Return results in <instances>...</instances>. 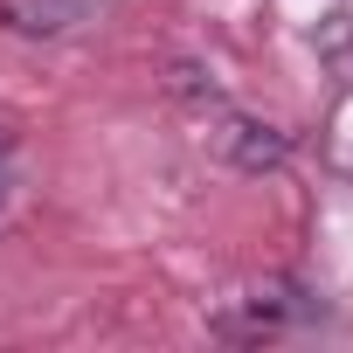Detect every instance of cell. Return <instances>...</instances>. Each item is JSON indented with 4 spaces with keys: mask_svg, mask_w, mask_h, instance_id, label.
<instances>
[{
    "mask_svg": "<svg viewBox=\"0 0 353 353\" xmlns=\"http://www.w3.org/2000/svg\"><path fill=\"white\" fill-rule=\"evenodd\" d=\"M97 0H0V21L21 28V35H63L77 21H90Z\"/></svg>",
    "mask_w": 353,
    "mask_h": 353,
    "instance_id": "1",
    "label": "cell"
},
{
    "mask_svg": "<svg viewBox=\"0 0 353 353\" xmlns=\"http://www.w3.org/2000/svg\"><path fill=\"white\" fill-rule=\"evenodd\" d=\"M215 145L236 159V166H284V132H270V125H256V118H229V132H215Z\"/></svg>",
    "mask_w": 353,
    "mask_h": 353,
    "instance_id": "2",
    "label": "cell"
},
{
    "mask_svg": "<svg viewBox=\"0 0 353 353\" xmlns=\"http://www.w3.org/2000/svg\"><path fill=\"white\" fill-rule=\"evenodd\" d=\"M8 201H14V139L0 132V215H8Z\"/></svg>",
    "mask_w": 353,
    "mask_h": 353,
    "instance_id": "3",
    "label": "cell"
}]
</instances>
